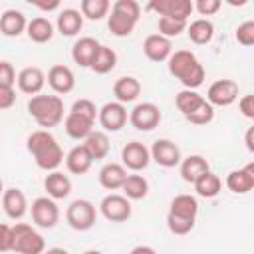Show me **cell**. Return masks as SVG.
<instances>
[{
  "label": "cell",
  "instance_id": "obj_23",
  "mask_svg": "<svg viewBox=\"0 0 254 254\" xmlns=\"http://www.w3.org/2000/svg\"><path fill=\"white\" fill-rule=\"evenodd\" d=\"M93 165V157L85 149V145H75L67 155H65V167L73 175H85Z\"/></svg>",
  "mask_w": 254,
  "mask_h": 254
},
{
  "label": "cell",
  "instance_id": "obj_25",
  "mask_svg": "<svg viewBox=\"0 0 254 254\" xmlns=\"http://www.w3.org/2000/svg\"><path fill=\"white\" fill-rule=\"evenodd\" d=\"M97 48H99V42H97L95 38L83 36V38H79V40L73 44V48H71V58H73V62H75L79 67H89V64H91V60H93Z\"/></svg>",
  "mask_w": 254,
  "mask_h": 254
},
{
  "label": "cell",
  "instance_id": "obj_39",
  "mask_svg": "<svg viewBox=\"0 0 254 254\" xmlns=\"http://www.w3.org/2000/svg\"><path fill=\"white\" fill-rule=\"evenodd\" d=\"M185 30H187L185 20H175V18H167V16L159 18V34L165 38H177Z\"/></svg>",
  "mask_w": 254,
  "mask_h": 254
},
{
  "label": "cell",
  "instance_id": "obj_37",
  "mask_svg": "<svg viewBox=\"0 0 254 254\" xmlns=\"http://www.w3.org/2000/svg\"><path fill=\"white\" fill-rule=\"evenodd\" d=\"M204 97L196 91V89H183V91H179L177 95H175V105H177V109L183 113V117L185 115H189L200 101H202Z\"/></svg>",
  "mask_w": 254,
  "mask_h": 254
},
{
  "label": "cell",
  "instance_id": "obj_9",
  "mask_svg": "<svg viewBox=\"0 0 254 254\" xmlns=\"http://www.w3.org/2000/svg\"><path fill=\"white\" fill-rule=\"evenodd\" d=\"M129 123L137 131H153L161 123V109L153 101L137 103L129 113Z\"/></svg>",
  "mask_w": 254,
  "mask_h": 254
},
{
  "label": "cell",
  "instance_id": "obj_24",
  "mask_svg": "<svg viewBox=\"0 0 254 254\" xmlns=\"http://www.w3.org/2000/svg\"><path fill=\"white\" fill-rule=\"evenodd\" d=\"M56 28H58V32L62 36H67V38L79 34L81 28H83V16H81V12L79 10H73V8L62 10L60 16H58V20H56Z\"/></svg>",
  "mask_w": 254,
  "mask_h": 254
},
{
  "label": "cell",
  "instance_id": "obj_18",
  "mask_svg": "<svg viewBox=\"0 0 254 254\" xmlns=\"http://www.w3.org/2000/svg\"><path fill=\"white\" fill-rule=\"evenodd\" d=\"M93 125H95V119H91V117H87V115H81V113H77V111H71V109H69V113H67L65 119H64V129H65V133H67L71 139H75V141H83V139L93 131Z\"/></svg>",
  "mask_w": 254,
  "mask_h": 254
},
{
  "label": "cell",
  "instance_id": "obj_12",
  "mask_svg": "<svg viewBox=\"0 0 254 254\" xmlns=\"http://www.w3.org/2000/svg\"><path fill=\"white\" fill-rule=\"evenodd\" d=\"M238 99V83L234 79H216L206 91V101L212 107H228Z\"/></svg>",
  "mask_w": 254,
  "mask_h": 254
},
{
  "label": "cell",
  "instance_id": "obj_28",
  "mask_svg": "<svg viewBox=\"0 0 254 254\" xmlns=\"http://www.w3.org/2000/svg\"><path fill=\"white\" fill-rule=\"evenodd\" d=\"M113 95L121 103H131L141 95V83L133 75H123L113 83Z\"/></svg>",
  "mask_w": 254,
  "mask_h": 254
},
{
  "label": "cell",
  "instance_id": "obj_13",
  "mask_svg": "<svg viewBox=\"0 0 254 254\" xmlns=\"http://www.w3.org/2000/svg\"><path fill=\"white\" fill-rule=\"evenodd\" d=\"M149 163H151V151H149L143 143H139V141H129V143L121 149V165H123L125 169L139 173V171L147 169Z\"/></svg>",
  "mask_w": 254,
  "mask_h": 254
},
{
  "label": "cell",
  "instance_id": "obj_22",
  "mask_svg": "<svg viewBox=\"0 0 254 254\" xmlns=\"http://www.w3.org/2000/svg\"><path fill=\"white\" fill-rule=\"evenodd\" d=\"M167 214L177 216V218H183V220L196 222L198 200H196L192 194H177V196L171 200V206H169V212H167Z\"/></svg>",
  "mask_w": 254,
  "mask_h": 254
},
{
  "label": "cell",
  "instance_id": "obj_43",
  "mask_svg": "<svg viewBox=\"0 0 254 254\" xmlns=\"http://www.w3.org/2000/svg\"><path fill=\"white\" fill-rule=\"evenodd\" d=\"M194 10L200 14V16H214L220 6H222V0H194Z\"/></svg>",
  "mask_w": 254,
  "mask_h": 254
},
{
  "label": "cell",
  "instance_id": "obj_46",
  "mask_svg": "<svg viewBox=\"0 0 254 254\" xmlns=\"http://www.w3.org/2000/svg\"><path fill=\"white\" fill-rule=\"evenodd\" d=\"M16 103V91L14 87H0V111L8 109Z\"/></svg>",
  "mask_w": 254,
  "mask_h": 254
},
{
  "label": "cell",
  "instance_id": "obj_34",
  "mask_svg": "<svg viewBox=\"0 0 254 254\" xmlns=\"http://www.w3.org/2000/svg\"><path fill=\"white\" fill-rule=\"evenodd\" d=\"M121 190L129 200H141L149 192V181L143 175H137V173L135 175H127L123 185H121Z\"/></svg>",
  "mask_w": 254,
  "mask_h": 254
},
{
  "label": "cell",
  "instance_id": "obj_35",
  "mask_svg": "<svg viewBox=\"0 0 254 254\" xmlns=\"http://www.w3.org/2000/svg\"><path fill=\"white\" fill-rule=\"evenodd\" d=\"M85 149L89 151V155L93 157V161L105 159L109 153V137L105 131H91L85 139H83Z\"/></svg>",
  "mask_w": 254,
  "mask_h": 254
},
{
  "label": "cell",
  "instance_id": "obj_45",
  "mask_svg": "<svg viewBox=\"0 0 254 254\" xmlns=\"http://www.w3.org/2000/svg\"><path fill=\"white\" fill-rule=\"evenodd\" d=\"M12 250V226L0 222V252Z\"/></svg>",
  "mask_w": 254,
  "mask_h": 254
},
{
  "label": "cell",
  "instance_id": "obj_1",
  "mask_svg": "<svg viewBox=\"0 0 254 254\" xmlns=\"http://www.w3.org/2000/svg\"><path fill=\"white\" fill-rule=\"evenodd\" d=\"M167 67H169V73L175 79H179L187 89H198L204 83L206 71L200 60L196 58V54L190 50L171 52V56L167 58Z\"/></svg>",
  "mask_w": 254,
  "mask_h": 254
},
{
  "label": "cell",
  "instance_id": "obj_2",
  "mask_svg": "<svg viewBox=\"0 0 254 254\" xmlns=\"http://www.w3.org/2000/svg\"><path fill=\"white\" fill-rule=\"evenodd\" d=\"M26 147L42 171H54L64 161V151L48 129H38L28 135Z\"/></svg>",
  "mask_w": 254,
  "mask_h": 254
},
{
  "label": "cell",
  "instance_id": "obj_32",
  "mask_svg": "<svg viewBox=\"0 0 254 254\" xmlns=\"http://www.w3.org/2000/svg\"><path fill=\"white\" fill-rule=\"evenodd\" d=\"M115 64H117V54H115V50L109 48V46L99 44V48H97V52H95V56H93L89 67H91L95 73L105 75V73H109V71L115 67Z\"/></svg>",
  "mask_w": 254,
  "mask_h": 254
},
{
  "label": "cell",
  "instance_id": "obj_15",
  "mask_svg": "<svg viewBox=\"0 0 254 254\" xmlns=\"http://www.w3.org/2000/svg\"><path fill=\"white\" fill-rule=\"evenodd\" d=\"M252 187H254V161L226 175V189L234 194H246L252 190Z\"/></svg>",
  "mask_w": 254,
  "mask_h": 254
},
{
  "label": "cell",
  "instance_id": "obj_49",
  "mask_svg": "<svg viewBox=\"0 0 254 254\" xmlns=\"http://www.w3.org/2000/svg\"><path fill=\"white\" fill-rule=\"evenodd\" d=\"M141 252L155 254V248H151V246H135V248H131V254H141Z\"/></svg>",
  "mask_w": 254,
  "mask_h": 254
},
{
  "label": "cell",
  "instance_id": "obj_14",
  "mask_svg": "<svg viewBox=\"0 0 254 254\" xmlns=\"http://www.w3.org/2000/svg\"><path fill=\"white\" fill-rule=\"evenodd\" d=\"M149 151H151V159L157 165L165 167V169L177 167L181 163V159H183L181 157V149L173 141H169V139H157Z\"/></svg>",
  "mask_w": 254,
  "mask_h": 254
},
{
  "label": "cell",
  "instance_id": "obj_33",
  "mask_svg": "<svg viewBox=\"0 0 254 254\" xmlns=\"http://www.w3.org/2000/svg\"><path fill=\"white\" fill-rule=\"evenodd\" d=\"M192 185H194L196 194L202 196V198H214V196L220 192V189H222V181H220V177L214 175L210 169H208L206 173H202Z\"/></svg>",
  "mask_w": 254,
  "mask_h": 254
},
{
  "label": "cell",
  "instance_id": "obj_51",
  "mask_svg": "<svg viewBox=\"0 0 254 254\" xmlns=\"http://www.w3.org/2000/svg\"><path fill=\"white\" fill-rule=\"evenodd\" d=\"M2 192H4V183H2V179H0V196H2Z\"/></svg>",
  "mask_w": 254,
  "mask_h": 254
},
{
  "label": "cell",
  "instance_id": "obj_42",
  "mask_svg": "<svg viewBox=\"0 0 254 254\" xmlns=\"http://www.w3.org/2000/svg\"><path fill=\"white\" fill-rule=\"evenodd\" d=\"M16 85V69L10 62L0 60V87H14Z\"/></svg>",
  "mask_w": 254,
  "mask_h": 254
},
{
  "label": "cell",
  "instance_id": "obj_41",
  "mask_svg": "<svg viewBox=\"0 0 254 254\" xmlns=\"http://www.w3.org/2000/svg\"><path fill=\"white\" fill-rule=\"evenodd\" d=\"M167 228H169L173 234L183 236V234H189V232L194 228V222H190V220H183V218H177V216L167 214Z\"/></svg>",
  "mask_w": 254,
  "mask_h": 254
},
{
  "label": "cell",
  "instance_id": "obj_48",
  "mask_svg": "<svg viewBox=\"0 0 254 254\" xmlns=\"http://www.w3.org/2000/svg\"><path fill=\"white\" fill-rule=\"evenodd\" d=\"M244 143H246V149L252 153V151H254V127H248V129H246Z\"/></svg>",
  "mask_w": 254,
  "mask_h": 254
},
{
  "label": "cell",
  "instance_id": "obj_20",
  "mask_svg": "<svg viewBox=\"0 0 254 254\" xmlns=\"http://www.w3.org/2000/svg\"><path fill=\"white\" fill-rule=\"evenodd\" d=\"M171 52H173L171 38H165L159 32L147 36L145 42H143V54L151 62H167V58L171 56Z\"/></svg>",
  "mask_w": 254,
  "mask_h": 254
},
{
  "label": "cell",
  "instance_id": "obj_8",
  "mask_svg": "<svg viewBox=\"0 0 254 254\" xmlns=\"http://www.w3.org/2000/svg\"><path fill=\"white\" fill-rule=\"evenodd\" d=\"M97 119H99V125L103 127V131L117 133L125 127L129 115H127L125 103L115 99V101H107L101 109H97Z\"/></svg>",
  "mask_w": 254,
  "mask_h": 254
},
{
  "label": "cell",
  "instance_id": "obj_11",
  "mask_svg": "<svg viewBox=\"0 0 254 254\" xmlns=\"http://www.w3.org/2000/svg\"><path fill=\"white\" fill-rule=\"evenodd\" d=\"M131 200L125 194H107L99 202V212L109 222H125L131 216Z\"/></svg>",
  "mask_w": 254,
  "mask_h": 254
},
{
  "label": "cell",
  "instance_id": "obj_27",
  "mask_svg": "<svg viewBox=\"0 0 254 254\" xmlns=\"http://www.w3.org/2000/svg\"><path fill=\"white\" fill-rule=\"evenodd\" d=\"M28 20L20 10H6L0 14V32L8 38H18L22 32H26Z\"/></svg>",
  "mask_w": 254,
  "mask_h": 254
},
{
  "label": "cell",
  "instance_id": "obj_29",
  "mask_svg": "<svg viewBox=\"0 0 254 254\" xmlns=\"http://www.w3.org/2000/svg\"><path fill=\"white\" fill-rule=\"evenodd\" d=\"M99 185L107 190H115V189H121L125 177H127V169L119 163H105L99 171Z\"/></svg>",
  "mask_w": 254,
  "mask_h": 254
},
{
  "label": "cell",
  "instance_id": "obj_7",
  "mask_svg": "<svg viewBox=\"0 0 254 254\" xmlns=\"http://www.w3.org/2000/svg\"><path fill=\"white\" fill-rule=\"evenodd\" d=\"M147 12H155L159 18H175V20H189L194 12L192 0H147Z\"/></svg>",
  "mask_w": 254,
  "mask_h": 254
},
{
  "label": "cell",
  "instance_id": "obj_40",
  "mask_svg": "<svg viewBox=\"0 0 254 254\" xmlns=\"http://www.w3.org/2000/svg\"><path fill=\"white\" fill-rule=\"evenodd\" d=\"M236 42L244 48H250L254 44V22L252 20H246L242 22L238 28H236V34H234Z\"/></svg>",
  "mask_w": 254,
  "mask_h": 254
},
{
  "label": "cell",
  "instance_id": "obj_30",
  "mask_svg": "<svg viewBox=\"0 0 254 254\" xmlns=\"http://www.w3.org/2000/svg\"><path fill=\"white\" fill-rule=\"evenodd\" d=\"M187 34H189V40L196 46H204L212 40L214 36V24L208 20V18H196L192 20L189 26H187Z\"/></svg>",
  "mask_w": 254,
  "mask_h": 254
},
{
  "label": "cell",
  "instance_id": "obj_16",
  "mask_svg": "<svg viewBox=\"0 0 254 254\" xmlns=\"http://www.w3.org/2000/svg\"><path fill=\"white\" fill-rule=\"evenodd\" d=\"M46 81H48V85L52 87V91H54V93H60V95L69 93V91H73V87H75V75H73V71H71L67 65H64V64L52 65L50 71H48Z\"/></svg>",
  "mask_w": 254,
  "mask_h": 254
},
{
  "label": "cell",
  "instance_id": "obj_31",
  "mask_svg": "<svg viewBox=\"0 0 254 254\" xmlns=\"http://www.w3.org/2000/svg\"><path fill=\"white\" fill-rule=\"evenodd\" d=\"M26 34H28V38H30L32 42H36V44H46V42H50L52 36H54V24H52L48 18H44V16L32 18V20L28 22V26H26Z\"/></svg>",
  "mask_w": 254,
  "mask_h": 254
},
{
  "label": "cell",
  "instance_id": "obj_38",
  "mask_svg": "<svg viewBox=\"0 0 254 254\" xmlns=\"http://www.w3.org/2000/svg\"><path fill=\"white\" fill-rule=\"evenodd\" d=\"M185 119L189 123H194V125H206V123H210L214 119V107L206 99H202L189 115H185Z\"/></svg>",
  "mask_w": 254,
  "mask_h": 254
},
{
  "label": "cell",
  "instance_id": "obj_4",
  "mask_svg": "<svg viewBox=\"0 0 254 254\" xmlns=\"http://www.w3.org/2000/svg\"><path fill=\"white\" fill-rule=\"evenodd\" d=\"M28 113L42 129H50L64 119V101L60 95H46L40 91L30 97Z\"/></svg>",
  "mask_w": 254,
  "mask_h": 254
},
{
  "label": "cell",
  "instance_id": "obj_10",
  "mask_svg": "<svg viewBox=\"0 0 254 254\" xmlns=\"http://www.w3.org/2000/svg\"><path fill=\"white\" fill-rule=\"evenodd\" d=\"M30 212H32L34 224L40 226V228H54L60 220V208H58V204L52 196L34 198V202L30 206Z\"/></svg>",
  "mask_w": 254,
  "mask_h": 254
},
{
  "label": "cell",
  "instance_id": "obj_36",
  "mask_svg": "<svg viewBox=\"0 0 254 254\" xmlns=\"http://www.w3.org/2000/svg\"><path fill=\"white\" fill-rule=\"evenodd\" d=\"M111 8V0H81V16L87 20H103L109 14Z\"/></svg>",
  "mask_w": 254,
  "mask_h": 254
},
{
  "label": "cell",
  "instance_id": "obj_5",
  "mask_svg": "<svg viewBox=\"0 0 254 254\" xmlns=\"http://www.w3.org/2000/svg\"><path fill=\"white\" fill-rule=\"evenodd\" d=\"M44 248H46V242L34 226H30L26 222H16L12 226V252L40 254V252H44Z\"/></svg>",
  "mask_w": 254,
  "mask_h": 254
},
{
  "label": "cell",
  "instance_id": "obj_26",
  "mask_svg": "<svg viewBox=\"0 0 254 254\" xmlns=\"http://www.w3.org/2000/svg\"><path fill=\"white\" fill-rule=\"evenodd\" d=\"M208 169H210L208 161L202 155H189V157L181 159V163H179V173H181L183 181H187V183H194Z\"/></svg>",
  "mask_w": 254,
  "mask_h": 254
},
{
  "label": "cell",
  "instance_id": "obj_47",
  "mask_svg": "<svg viewBox=\"0 0 254 254\" xmlns=\"http://www.w3.org/2000/svg\"><path fill=\"white\" fill-rule=\"evenodd\" d=\"M30 6H36L38 10H42V12H54V10H58L60 8V2L62 0H26Z\"/></svg>",
  "mask_w": 254,
  "mask_h": 254
},
{
  "label": "cell",
  "instance_id": "obj_19",
  "mask_svg": "<svg viewBox=\"0 0 254 254\" xmlns=\"http://www.w3.org/2000/svg\"><path fill=\"white\" fill-rule=\"evenodd\" d=\"M16 83H18V89L22 93H28V95H36L44 89L46 85V75L40 67L36 65H28L24 67L18 75H16Z\"/></svg>",
  "mask_w": 254,
  "mask_h": 254
},
{
  "label": "cell",
  "instance_id": "obj_50",
  "mask_svg": "<svg viewBox=\"0 0 254 254\" xmlns=\"http://www.w3.org/2000/svg\"><path fill=\"white\" fill-rule=\"evenodd\" d=\"M228 6H234V8H240V6H244V4H248V0H224Z\"/></svg>",
  "mask_w": 254,
  "mask_h": 254
},
{
  "label": "cell",
  "instance_id": "obj_6",
  "mask_svg": "<svg viewBox=\"0 0 254 254\" xmlns=\"http://www.w3.org/2000/svg\"><path fill=\"white\" fill-rule=\"evenodd\" d=\"M65 220L73 230H79V232H85V230L93 228V224L97 220L95 204L87 198L73 200L65 210Z\"/></svg>",
  "mask_w": 254,
  "mask_h": 254
},
{
  "label": "cell",
  "instance_id": "obj_44",
  "mask_svg": "<svg viewBox=\"0 0 254 254\" xmlns=\"http://www.w3.org/2000/svg\"><path fill=\"white\" fill-rule=\"evenodd\" d=\"M238 109L240 113L246 117V119H254V95L248 93V95H242L238 99Z\"/></svg>",
  "mask_w": 254,
  "mask_h": 254
},
{
  "label": "cell",
  "instance_id": "obj_21",
  "mask_svg": "<svg viewBox=\"0 0 254 254\" xmlns=\"http://www.w3.org/2000/svg\"><path fill=\"white\" fill-rule=\"evenodd\" d=\"M44 189L48 192V196H52L54 200H62L67 198L71 192V179L64 173H60L58 169L48 171L46 179H44Z\"/></svg>",
  "mask_w": 254,
  "mask_h": 254
},
{
  "label": "cell",
  "instance_id": "obj_3",
  "mask_svg": "<svg viewBox=\"0 0 254 254\" xmlns=\"http://www.w3.org/2000/svg\"><path fill=\"white\" fill-rule=\"evenodd\" d=\"M141 18V6L137 0H115L107 14V28L113 36L125 38L133 34Z\"/></svg>",
  "mask_w": 254,
  "mask_h": 254
},
{
  "label": "cell",
  "instance_id": "obj_17",
  "mask_svg": "<svg viewBox=\"0 0 254 254\" xmlns=\"http://www.w3.org/2000/svg\"><path fill=\"white\" fill-rule=\"evenodd\" d=\"M0 202H2V208L4 212L8 214V218L12 220H20L26 212H28V200H26V194L12 187V189H4L2 196H0Z\"/></svg>",
  "mask_w": 254,
  "mask_h": 254
}]
</instances>
